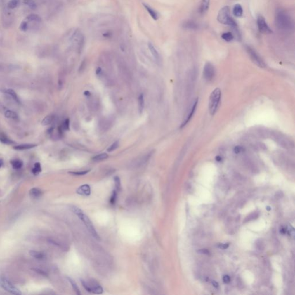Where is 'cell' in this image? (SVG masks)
<instances>
[{"instance_id": "cell-18", "label": "cell", "mask_w": 295, "mask_h": 295, "mask_svg": "<svg viewBox=\"0 0 295 295\" xmlns=\"http://www.w3.org/2000/svg\"><path fill=\"white\" fill-rule=\"evenodd\" d=\"M243 8L240 4H236L234 6L233 9V13L236 17H241L243 15Z\"/></svg>"}, {"instance_id": "cell-2", "label": "cell", "mask_w": 295, "mask_h": 295, "mask_svg": "<svg viewBox=\"0 0 295 295\" xmlns=\"http://www.w3.org/2000/svg\"><path fill=\"white\" fill-rule=\"evenodd\" d=\"M217 20L221 24L230 25L232 28L237 27L236 21L231 16L230 8L228 6H225L220 10L217 15Z\"/></svg>"}, {"instance_id": "cell-30", "label": "cell", "mask_w": 295, "mask_h": 295, "mask_svg": "<svg viewBox=\"0 0 295 295\" xmlns=\"http://www.w3.org/2000/svg\"><path fill=\"white\" fill-rule=\"evenodd\" d=\"M41 171H42V168H41V166L40 163H36L34 164V167L32 170L33 174H34L35 175H37Z\"/></svg>"}, {"instance_id": "cell-5", "label": "cell", "mask_w": 295, "mask_h": 295, "mask_svg": "<svg viewBox=\"0 0 295 295\" xmlns=\"http://www.w3.org/2000/svg\"><path fill=\"white\" fill-rule=\"evenodd\" d=\"M70 39L72 41L74 46L77 47L78 51L80 53L81 52L85 44L84 36L81 32L79 29L75 30L72 34Z\"/></svg>"}, {"instance_id": "cell-44", "label": "cell", "mask_w": 295, "mask_h": 295, "mask_svg": "<svg viewBox=\"0 0 295 295\" xmlns=\"http://www.w3.org/2000/svg\"><path fill=\"white\" fill-rule=\"evenodd\" d=\"M242 151V148L240 147H236L234 149V152L235 153H239Z\"/></svg>"}, {"instance_id": "cell-39", "label": "cell", "mask_w": 295, "mask_h": 295, "mask_svg": "<svg viewBox=\"0 0 295 295\" xmlns=\"http://www.w3.org/2000/svg\"><path fill=\"white\" fill-rule=\"evenodd\" d=\"M71 210L73 211L74 214H76L77 216L80 214L81 213H83V211H81L80 209L76 206H72L71 207Z\"/></svg>"}, {"instance_id": "cell-1", "label": "cell", "mask_w": 295, "mask_h": 295, "mask_svg": "<svg viewBox=\"0 0 295 295\" xmlns=\"http://www.w3.org/2000/svg\"><path fill=\"white\" fill-rule=\"evenodd\" d=\"M275 24L277 29L283 33L292 31L294 22L291 15L282 9H277L275 15Z\"/></svg>"}, {"instance_id": "cell-3", "label": "cell", "mask_w": 295, "mask_h": 295, "mask_svg": "<svg viewBox=\"0 0 295 295\" xmlns=\"http://www.w3.org/2000/svg\"><path fill=\"white\" fill-rule=\"evenodd\" d=\"M221 98V92L219 88H216L211 93L209 102V108L211 115H214L217 111L220 103Z\"/></svg>"}, {"instance_id": "cell-7", "label": "cell", "mask_w": 295, "mask_h": 295, "mask_svg": "<svg viewBox=\"0 0 295 295\" xmlns=\"http://www.w3.org/2000/svg\"><path fill=\"white\" fill-rule=\"evenodd\" d=\"M78 217L83 222L85 227L88 229V231L90 232V233L92 235V236L96 240H99L100 239V237L99 235H98V233L96 232V231L93 226V224H92V223L91 222L90 219L88 218V217L86 215L84 214L83 212L78 216Z\"/></svg>"}, {"instance_id": "cell-10", "label": "cell", "mask_w": 295, "mask_h": 295, "mask_svg": "<svg viewBox=\"0 0 295 295\" xmlns=\"http://www.w3.org/2000/svg\"><path fill=\"white\" fill-rule=\"evenodd\" d=\"M214 74H215V70L214 66L210 63H207L205 65L203 71V75L204 79L208 81H211L214 76Z\"/></svg>"}, {"instance_id": "cell-17", "label": "cell", "mask_w": 295, "mask_h": 295, "mask_svg": "<svg viewBox=\"0 0 295 295\" xmlns=\"http://www.w3.org/2000/svg\"><path fill=\"white\" fill-rule=\"evenodd\" d=\"M210 4V0H202L200 7H199V12L201 14H204L208 10Z\"/></svg>"}, {"instance_id": "cell-29", "label": "cell", "mask_w": 295, "mask_h": 295, "mask_svg": "<svg viewBox=\"0 0 295 295\" xmlns=\"http://www.w3.org/2000/svg\"><path fill=\"white\" fill-rule=\"evenodd\" d=\"M67 279H68V280H69V282L70 283V284H71V285H72V288H73V290L74 291V292H76L77 295H80V294H81V293H80V289H79V287H78L77 285L75 283V282H74V281L72 279H71V278H69V277L67 278Z\"/></svg>"}, {"instance_id": "cell-4", "label": "cell", "mask_w": 295, "mask_h": 295, "mask_svg": "<svg viewBox=\"0 0 295 295\" xmlns=\"http://www.w3.org/2000/svg\"><path fill=\"white\" fill-rule=\"evenodd\" d=\"M0 287L4 290L11 294L18 295L22 294L21 291L18 288L4 276L0 277Z\"/></svg>"}, {"instance_id": "cell-37", "label": "cell", "mask_w": 295, "mask_h": 295, "mask_svg": "<svg viewBox=\"0 0 295 295\" xmlns=\"http://www.w3.org/2000/svg\"><path fill=\"white\" fill-rule=\"evenodd\" d=\"M90 170H86V171H78V172H70L69 173L74 175H84L85 174L88 173Z\"/></svg>"}, {"instance_id": "cell-6", "label": "cell", "mask_w": 295, "mask_h": 295, "mask_svg": "<svg viewBox=\"0 0 295 295\" xmlns=\"http://www.w3.org/2000/svg\"><path fill=\"white\" fill-rule=\"evenodd\" d=\"M81 282L84 288L88 292L93 294H102L103 292L102 287L95 281L82 280Z\"/></svg>"}, {"instance_id": "cell-16", "label": "cell", "mask_w": 295, "mask_h": 295, "mask_svg": "<svg viewBox=\"0 0 295 295\" xmlns=\"http://www.w3.org/2000/svg\"><path fill=\"white\" fill-rule=\"evenodd\" d=\"M29 194L31 198L34 199H38L42 195L43 192L42 190L40 189L37 188H34L29 190Z\"/></svg>"}, {"instance_id": "cell-12", "label": "cell", "mask_w": 295, "mask_h": 295, "mask_svg": "<svg viewBox=\"0 0 295 295\" xmlns=\"http://www.w3.org/2000/svg\"><path fill=\"white\" fill-rule=\"evenodd\" d=\"M182 28L186 30H191L195 31L198 29L199 25L198 24L194 21L189 20L185 21L182 24Z\"/></svg>"}, {"instance_id": "cell-36", "label": "cell", "mask_w": 295, "mask_h": 295, "mask_svg": "<svg viewBox=\"0 0 295 295\" xmlns=\"http://www.w3.org/2000/svg\"><path fill=\"white\" fill-rule=\"evenodd\" d=\"M118 146H119V142L118 141H116L114 143H113L110 147L108 148L107 151L109 152H112V151L115 150L118 147Z\"/></svg>"}, {"instance_id": "cell-47", "label": "cell", "mask_w": 295, "mask_h": 295, "mask_svg": "<svg viewBox=\"0 0 295 295\" xmlns=\"http://www.w3.org/2000/svg\"><path fill=\"white\" fill-rule=\"evenodd\" d=\"M84 95L85 96H90L91 95V93L89 91H86L84 92Z\"/></svg>"}, {"instance_id": "cell-51", "label": "cell", "mask_w": 295, "mask_h": 295, "mask_svg": "<svg viewBox=\"0 0 295 295\" xmlns=\"http://www.w3.org/2000/svg\"><path fill=\"white\" fill-rule=\"evenodd\" d=\"M270 210V207H267V210Z\"/></svg>"}, {"instance_id": "cell-22", "label": "cell", "mask_w": 295, "mask_h": 295, "mask_svg": "<svg viewBox=\"0 0 295 295\" xmlns=\"http://www.w3.org/2000/svg\"><path fill=\"white\" fill-rule=\"evenodd\" d=\"M0 142H1L2 143H3L4 144H8V145H11V144H15L14 141L10 140L9 138H8L3 133H0Z\"/></svg>"}, {"instance_id": "cell-20", "label": "cell", "mask_w": 295, "mask_h": 295, "mask_svg": "<svg viewBox=\"0 0 295 295\" xmlns=\"http://www.w3.org/2000/svg\"><path fill=\"white\" fill-rule=\"evenodd\" d=\"M29 254L33 258L38 259V260H43L45 258V255L44 254L38 251H35V250H31L29 251Z\"/></svg>"}, {"instance_id": "cell-11", "label": "cell", "mask_w": 295, "mask_h": 295, "mask_svg": "<svg viewBox=\"0 0 295 295\" xmlns=\"http://www.w3.org/2000/svg\"><path fill=\"white\" fill-rule=\"evenodd\" d=\"M197 104H198V99H196L193 101L192 105H191L190 110L187 114V116L186 117V118H185V119L183 120V121L181 125V127L185 126L187 125V124L190 121V119L192 118V117L193 114H194V112L196 110Z\"/></svg>"}, {"instance_id": "cell-25", "label": "cell", "mask_w": 295, "mask_h": 295, "mask_svg": "<svg viewBox=\"0 0 295 295\" xmlns=\"http://www.w3.org/2000/svg\"><path fill=\"white\" fill-rule=\"evenodd\" d=\"M5 116L7 118H10V119H16L18 118V115L17 113L15 111H11V110H6L5 112Z\"/></svg>"}, {"instance_id": "cell-28", "label": "cell", "mask_w": 295, "mask_h": 295, "mask_svg": "<svg viewBox=\"0 0 295 295\" xmlns=\"http://www.w3.org/2000/svg\"><path fill=\"white\" fill-rule=\"evenodd\" d=\"M108 157V155L107 153H101V154H99V155H98L95 156H94L93 158H92V160L95 162H99V161H102V160H105L106 159H107Z\"/></svg>"}, {"instance_id": "cell-43", "label": "cell", "mask_w": 295, "mask_h": 295, "mask_svg": "<svg viewBox=\"0 0 295 295\" xmlns=\"http://www.w3.org/2000/svg\"><path fill=\"white\" fill-rule=\"evenodd\" d=\"M198 253L202 254H206V255H209L210 254L209 251L206 249H201V250L198 251Z\"/></svg>"}, {"instance_id": "cell-49", "label": "cell", "mask_w": 295, "mask_h": 295, "mask_svg": "<svg viewBox=\"0 0 295 295\" xmlns=\"http://www.w3.org/2000/svg\"><path fill=\"white\" fill-rule=\"evenodd\" d=\"M216 159V160L218 161V162H220V161L221 160V158L220 156H217Z\"/></svg>"}, {"instance_id": "cell-46", "label": "cell", "mask_w": 295, "mask_h": 295, "mask_svg": "<svg viewBox=\"0 0 295 295\" xmlns=\"http://www.w3.org/2000/svg\"><path fill=\"white\" fill-rule=\"evenodd\" d=\"M101 72H102V69L99 67L96 70V73L97 75H99L101 73Z\"/></svg>"}, {"instance_id": "cell-23", "label": "cell", "mask_w": 295, "mask_h": 295, "mask_svg": "<svg viewBox=\"0 0 295 295\" xmlns=\"http://www.w3.org/2000/svg\"><path fill=\"white\" fill-rule=\"evenodd\" d=\"M54 119V116L53 115H49L46 116L42 121V125L43 126H47L51 124Z\"/></svg>"}, {"instance_id": "cell-40", "label": "cell", "mask_w": 295, "mask_h": 295, "mask_svg": "<svg viewBox=\"0 0 295 295\" xmlns=\"http://www.w3.org/2000/svg\"><path fill=\"white\" fill-rule=\"evenodd\" d=\"M28 23L25 21H23L21 22L20 26V29L22 31H26L28 29Z\"/></svg>"}, {"instance_id": "cell-27", "label": "cell", "mask_w": 295, "mask_h": 295, "mask_svg": "<svg viewBox=\"0 0 295 295\" xmlns=\"http://www.w3.org/2000/svg\"><path fill=\"white\" fill-rule=\"evenodd\" d=\"M138 110L140 113H142L144 108V95L143 94H140L138 97Z\"/></svg>"}, {"instance_id": "cell-33", "label": "cell", "mask_w": 295, "mask_h": 295, "mask_svg": "<svg viewBox=\"0 0 295 295\" xmlns=\"http://www.w3.org/2000/svg\"><path fill=\"white\" fill-rule=\"evenodd\" d=\"M117 198V191L116 190H114L112 193V195L111 196V198H110V204L111 205H114L116 202Z\"/></svg>"}, {"instance_id": "cell-50", "label": "cell", "mask_w": 295, "mask_h": 295, "mask_svg": "<svg viewBox=\"0 0 295 295\" xmlns=\"http://www.w3.org/2000/svg\"><path fill=\"white\" fill-rule=\"evenodd\" d=\"M281 232L282 233H286V230L284 229V228H282L281 230Z\"/></svg>"}, {"instance_id": "cell-14", "label": "cell", "mask_w": 295, "mask_h": 295, "mask_svg": "<svg viewBox=\"0 0 295 295\" xmlns=\"http://www.w3.org/2000/svg\"><path fill=\"white\" fill-rule=\"evenodd\" d=\"M148 48H149V50H150L152 56L153 57L154 59L155 60V61L157 63H159L160 62V56L158 53V51H157V50L156 49V48L155 47V46H153V44L152 43L149 42L148 43Z\"/></svg>"}, {"instance_id": "cell-15", "label": "cell", "mask_w": 295, "mask_h": 295, "mask_svg": "<svg viewBox=\"0 0 295 295\" xmlns=\"http://www.w3.org/2000/svg\"><path fill=\"white\" fill-rule=\"evenodd\" d=\"M77 193L79 195L88 196L91 194V188L88 185H84L77 189L76 191Z\"/></svg>"}, {"instance_id": "cell-42", "label": "cell", "mask_w": 295, "mask_h": 295, "mask_svg": "<svg viewBox=\"0 0 295 295\" xmlns=\"http://www.w3.org/2000/svg\"><path fill=\"white\" fill-rule=\"evenodd\" d=\"M228 246H229L228 244H218V245L217 246V247L220 248V249L224 250V249H227L228 247Z\"/></svg>"}, {"instance_id": "cell-45", "label": "cell", "mask_w": 295, "mask_h": 295, "mask_svg": "<svg viewBox=\"0 0 295 295\" xmlns=\"http://www.w3.org/2000/svg\"><path fill=\"white\" fill-rule=\"evenodd\" d=\"M211 283L212 285H213L214 287H215V288H218V286H219V285H218V282H217L216 281H211Z\"/></svg>"}, {"instance_id": "cell-38", "label": "cell", "mask_w": 295, "mask_h": 295, "mask_svg": "<svg viewBox=\"0 0 295 295\" xmlns=\"http://www.w3.org/2000/svg\"><path fill=\"white\" fill-rule=\"evenodd\" d=\"M61 126L63 128V131L68 130L69 129V120L68 119H66Z\"/></svg>"}, {"instance_id": "cell-48", "label": "cell", "mask_w": 295, "mask_h": 295, "mask_svg": "<svg viewBox=\"0 0 295 295\" xmlns=\"http://www.w3.org/2000/svg\"><path fill=\"white\" fill-rule=\"evenodd\" d=\"M3 164H4V162H3V160H2V159H0V168H1V167H2Z\"/></svg>"}, {"instance_id": "cell-19", "label": "cell", "mask_w": 295, "mask_h": 295, "mask_svg": "<svg viewBox=\"0 0 295 295\" xmlns=\"http://www.w3.org/2000/svg\"><path fill=\"white\" fill-rule=\"evenodd\" d=\"M37 146V144H20V145L15 146L14 149L16 150H22L30 149H32V148L35 147Z\"/></svg>"}, {"instance_id": "cell-8", "label": "cell", "mask_w": 295, "mask_h": 295, "mask_svg": "<svg viewBox=\"0 0 295 295\" xmlns=\"http://www.w3.org/2000/svg\"><path fill=\"white\" fill-rule=\"evenodd\" d=\"M246 49L249 55L250 56L251 60H252L254 63L256 64L257 66H259L260 67H265L266 66V65L263 61V60L252 47H251L249 46H247L246 47Z\"/></svg>"}, {"instance_id": "cell-32", "label": "cell", "mask_w": 295, "mask_h": 295, "mask_svg": "<svg viewBox=\"0 0 295 295\" xmlns=\"http://www.w3.org/2000/svg\"><path fill=\"white\" fill-rule=\"evenodd\" d=\"M19 0H11L8 4V7L10 9H15L18 5Z\"/></svg>"}, {"instance_id": "cell-34", "label": "cell", "mask_w": 295, "mask_h": 295, "mask_svg": "<svg viewBox=\"0 0 295 295\" xmlns=\"http://www.w3.org/2000/svg\"><path fill=\"white\" fill-rule=\"evenodd\" d=\"M27 19L28 21H41V18L39 16H38L37 15H34V14L29 15Z\"/></svg>"}, {"instance_id": "cell-41", "label": "cell", "mask_w": 295, "mask_h": 295, "mask_svg": "<svg viewBox=\"0 0 295 295\" xmlns=\"http://www.w3.org/2000/svg\"><path fill=\"white\" fill-rule=\"evenodd\" d=\"M223 281L224 283L225 284H228L231 281V278L229 275H225L224 277H223Z\"/></svg>"}, {"instance_id": "cell-24", "label": "cell", "mask_w": 295, "mask_h": 295, "mask_svg": "<svg viewBox=\"0 0 295 295\" xmlns=\"http://www.w3.org/2000/svg\"><path fill=\"white\" fill-rule=\"evenodd\" d=\"M11 164L12 167L15 169H19L23 166V163L20 160H13L11 161Z\"/></svg>"}, {"instance_id": "cell-13", "label": "cell", "mask_w": 295, "mask_h": 295, "mask_svg": "<svg viewBox=\"0 0 295 295\" xmlns=\"http://www.w3.org/2000/svg\"><path fill=\"white\" fill-rule=\"evenodd\" d=\"M143 6L145 8V9L147 10L149 15L151 16V18L154 20H157L159 18V15L158 12L155 10L153 8H152L150 6L148 5L147 4L144 3Z\"/></svg>"}, {"instance_id": "cell-31", "label": "cell", "mask_w": 295, "mask_h": 295, "mask_svg": "<svg viewBox=\"0 0 295 295\" xmlns=\"http://www.w3.org/2000/svg\"><path fill=\"white\" fill-rule=\"evenodd\" d=\"M24 4L28 5L31 9H35L37 8L36 3L34 0H24Z\"/></svg>"}, {"instance_id": "cell-35", "label": "cell", "mask_w": 295, "mask_h": 295, "mask_svg": "<svg viewBox=\"0 0 295 295\" xmlns=\"http://www.w3.org/2000/svg\"><path fill=\"white\" fill-rule=\"evenodd\" d=\"M114 182H115V189H116L115 190L118 191L121 189L120 178L118 176H115L114 178Z\"/></svg>"}, {"instance_id": "cell-21", "label": "cell", "mask_w": 295, "mask_h": 295, "mask_svg": "<svg viewBox=\"0 0 295 295\" xmlns=\"http://www.w3.org/2000/svg\"><path fill=\"white\" fill-rule=\"evenodd\" d=\"M4 92L6 93L9 95L13 98V99L15 101H16L17 103H20V100H19V98L18 96V95H17V93H16V92L13 89H5V91H4Z\"/></svg>"}, {"instance_id": "cell-26", "label": "cell", "mask_w": 295, "mask_h": 295, "mask_svg": "<svg viewBox=\"0 0 295 295\" xmlns=\"http://www.w3.org/2000/svg\"><path fill=\"white\" fill-rule=\"evenodd\" d=\"M221 38L226 42H231L232 41V40L234 38V37H233V35L232 34V32H224L221 35Z\"/></svg>"}, {"instance_id": "cell-9", "label": "cell", "mask_w": 295, "mask_h": 295, "mask_svg": "<svg viewBox=\"0 0 295 295\" xmlns=\"http://www.w3.org/2000/svg\"><path fill=\"white\" fill-rule=\"evenodd\" d=\"M257 25L259 32L263 34H270L273 32L270 27L267 24L265 18L262 16H259L257 18Z\"/></svg>"}]
</instances>
